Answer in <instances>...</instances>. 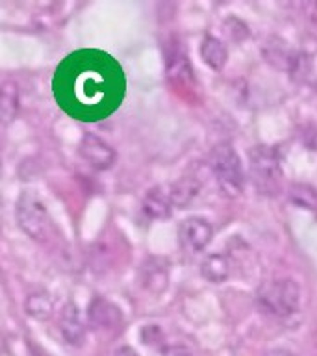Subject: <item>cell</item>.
<instances>
[{
  "instance_id": "5",
  "label": "cell",
  "mask_w": 317,
  "mask_h": 356,
  "mask_svg": "<svg viewBox=\"0 0 317 356\" xmlns=\"http://www.w3.org/2000/svg\"><path fill=\"white\" fill-rule=\"evenodd\" d=\"M17 221L19 227L35 241H44L49 238L50 219L47 208L32 191H24L17 202Z\"/></svg>"
},
{
  "instance_id": "1",
  "label": "cell",
  "mask_w": 317,
  "mask_h": 356,
  "mask_svg": "<svg viewBox=\"0 0 317 356\" xmlns=\"http://www.w3.org/2000/svg\"><path fill=\"white\" fill-rule=\"evenodd\" d=\"M52 91L67 115L82 122H97L122 104L127 78L115 58L102 50L82 49L56 67Z\"/></svg>"
},
{
  "instance_id": "3",
  "label": "cell",
  "mask_w": 317,
  "mask_h": 356,
  "mask_svg": "<svg viewBox=\"0 0 317 356\" xmlns=\"http://www.w3.org/2000/svg\"><path fill=\"white\" fill-rule=\"evenodd\" d=\"M250 175L254 186L261 195H277L280 191L282 180V167H280V154L275 147H254L250 150Z\"/></svg>"
},
{
  "instance_id": "13",
  "label": "cell",
  "mask_w": 317,
  "mask_h": 356,
  "mask_svg": "<svg viewBox=\"0 0 317 356\" xmlns=\"http://www.w3.org/2000/svg\"><path fill=\"white\" fill-rule=\"evenodd\" d=\"M167 72H169V78H177L178 82H186L193 74L191 67H189L188 56L180 43L174 44L172 50L167 52Z\"/></svg>"
},
{
  "instance_id": "2",
  "label": "cell",
  "mask_w": 317,
  "mask_h": 356,
  "mask_svg": "<svg viewBox=\"0 0 317 356\" xmlns=\"http://www.w3.org/2000/svg\"><path fill=\"white\" fill-rule=\"evenodd\" d=\"M211 171L216 175L217 186L221 189V193L228 199H236L243 193L245 186V175L239 156L230 145L222 143L217 145L216 149L211 150L210 158Z\"/></svg>"
},
{
  "instance_id": "10",
  "label": "cell",
  "mask_w": 317,
  "mask_h": 356,
  "mask_svg": "<svg viewBox=\"0 0 317 356\" xmlns=\"http://www.w3.org/2000/svg\"><path fill=\"white\" fill-rule=\"evenodd\" d=\"M141 282L143 288L152 293L165 291L169 282V264L163 258H149L141 267Z\"/></svg>"
},
{
  "instance_id": "21",
  "label": "cell",
  "mask_w": 317,
  "mask_h": 356,
  "mask_svg": "<svg viewBox=\"0 0 317 356\" xmlns=\"http://www.w3.org/2000/svg\"><path fill=\"white\" fill-rule=\"evenodd\" d=\"M302 141H304V145L308 147V149H314L317 150V130L316 127H311V124H308V127L302 130Z\"/></svg>"
},
{
  "instance_id": "8",
  "label": "cell",
  "mask_w": 317,
  "mask_h": 356,
  "mask_svg": "<svg viewBox=\"0 0 317 356\" xmlns=\"http://www.w3.org/2000/svg\"><path fill=\"white\" fill-rule=\"evenodd\" d=\"M88 317L95 330H111L121 325V310L104 297H95L88 310Z\"/></svg>"
},
{
  "instance_id": "18",
  "label": "cell",
  "mask_w": 317,
  "mask_h": 356,
  "mask_svg": "<svg viewBox=\"0 0 317 356\" xmlns=\"http://www.w3.org/2000/svg\"><path fill=\"white\" fill-rule=\"evenodd\" d=\"M289 199L291 202L300 208H306V210H314L317 208V193L316 189L306 186V184H295L289 189Z\"/></svg>"
},
{
  "instance_id": "14",
  "label": "cell",
  "mask_w": 317,
  "mask_h": 356,
  "mask_svg": "<svg viewBox=\"0 0 317 356\" xmlns=\"http://www.w3.org/2000/svg\"><path fill=\"white\" fill-rule=\"evenodd\" d=\"M200 184L195 178H182L171 186L169 189V197H171L172 206L178 208H186L193 202V199L199 195Z\"/></svg>"
},
{
  "instance_id": "16",
  "label": "cell",
  "mask_w": 317,
  "mask_h": 356,
  "mask_svg": "<svg viewBox=\"0 0 317 356\" xmlns=\"http://www.w3.org/2000/svg\"><path fill=\"white\" fill-rule=\"evenodd\" d=\"M17 111H19V88L15 82L6 80L2 83V95H0V113L4 124L15 119Z\"/></svg>"
},
{
  "instance_id": "24",
  "label": "cell",
  "mask_w": 317,
  "mask_h": 356,
  "mask_svg": "<svg viewBox=\"0 0 317 356\" xmlns=\"http://www.w3.org/2000/svg\"><path fill=\"white\" fill-rule=\"evenodd\" d=\"M266 356H295V355L288 349H271V350H267Z\"/></svg>"
},
{
  "instance_id": "25",
  "label": "cell",
  "mask_w": 317,
  "mask_h": 356,
  "mask_svg": "<svg viewBox=\"0 0 317 356\" xmlns=\"http://www.w3.org/2000/svg\"><path fill=\"white\" fill-rule=\"evenodd\" d=\"M115 356H139L132 347H121L115 350Z\"/></svg>"
},
{
  "instance_id": "4",
  "label": "cell",
  "mask_w": 317,
  "mask_h": 356,
  "mask_svg": "<svg viewBox=\"0 0 317 356\" xmlns=\"http://www.w3.org/2000/svg\"><path fill=\"white\" fill-rule=\"evenodd\" d=\"M300 302L299 284L291 278H280L266 284L258 291V305L266 314L277 317L291 316Z\"/></svg>"
},
{
  "instance_id": "15",
  "label": "cell",
  "mask_w": 317,
  "mask_h": 356,
  "mask_svg": "<svg viewBox=\"0 0 317 356\" xmlns=\"http://www.w3.org/2000/svg\"><path fill=\"white\" fill-rule=\"evenodd\" d=\"M200 56L206 61V65H210L216 71H221L222 67L227 65L228 52L225 44L216 38H206L200 44Z\"/></svg>"
},
{
  "instance_id": "19",
  "label": "cell",
  "mask_w": 317,
  "mask_h": 356,
  "mask_svg": "<svg viewBox=\"0 0 317 356\" xmlns=\"http://www.w3.org/2000/svg\"><path fill=\"white\" fill-rule=\"evenodd\" d=\"M288 71L291 72V76L295 80H302V78L308 76V72H310V61H308V56L300 54H291V60H289V65H288Z\"/></svg>"
},
{
  "instance_id": "20",
  "label": "cell",
  "mask_w": 317,
  "mask_h": 356,
  "mask_svg": "<svg viewBox=\"0 0 317 356\" xmlns=\"http://www.w3.org/2000/svg\"><path fill=\"white\" fill-rule=\"evenodd\" d=\"M141 339H143V343L147 345H158L160 341H163V334H161L160 327H156V325H147V327L141 330Z\"/></svg>"
},
{
  "instance_id": "17",
  "label": "cell",
  "mask_w": 317,
  "mask_h": 356,
  "mask_svg": "<svg viewBox=\"0 0 317 356\" xmlns=\"http://www.w3.org/2000/svg\"><path fill=\"white\" fill-rule=\"evenodd\" d=\"M24 308H26L28 316H32L33 319H49L54 312V302L50 299L49 293L44 291H33L26 297V302H24Z\"/></svg>"
},
{
  "instance_id": "23",
  "label": "cell",
  "mask_w": 317,
  "mask_h": 356,
  "mask_svg": "<svg viewBox=\"0 0 317 356\" xmlns=\"http://www.w3.org/2000/svg\"><path fill=\"white\" fill-rule=\"evenodd\" d=\"M230 22L234 24L232 30H228V32L232 33V39H238V41H241L243 38H247V26H245L243 22L241 21H236V19H230Z\"/></svg>"
},
{
  "instance_id": "12",
  "label": "cell",
  "mask_w": 317,
  "mask_h": 356,
  "mask_svg": "<svg viewBox=\"0 0 317 356\" xmlns=\"http://www.w3.org/2000/svg\"><path fill=\"white\" fill-rule=\"evenodd\" d=\"M200 275L211 284L225 282L230 275V261L225 254L213 252L200 264Z\"/></svg>"
},
{
  "instance_id": "11",
  "label": "cell",
  "mask_w": 317,
  "mask_h": 356,
  "mask_svg": "<svg viewBox=\"0 0 317 356\" xmlns=\"http://www.w3.org/2000/svg\"><path fill=\"white\" fill-rule=\"evenodd\" d=\"M171 197L163 188H152L143 200V211L152 219H167L171 216Z\"/></svg>"
},
{
  "instance_id": "6",
  "label": "cell",
  "mask_w": 317,
  "mask_h": 356,
  "mask_svg": "<svg viewBox=\"0 0 317 356\" xmlns=\"http://www.w3.org/2000/svg\"><path fill=\"white\" fill-rule=\"evenodd\" d=\"M213 236V228L202 217H188L178 227V238L180 243L189 252H199L206 249Z\"/></svg>"
},
{
  "instance_id": "7",
  "label": "cell",
  "mask_w": 317,
  "mask_h": 356,
  "mask_svg": "<svg viewBox=\"0 0 317 356\" xmlns=\"http://www.w3.org/2000/svg\"><path fill=\"white\" fill-rule=\"evenodd\" d=\"M80 154L97 171H108L115 163V150L95 134H86L80 141Z\"/></svg>"
},
{
  "instance_id": "22",
  "label": "cell",
  "mask_w": 317,
  "mask_h": 356,
  "mask_svg": "<svg viewBox=\"0 0 317 356\" xmlns=\"http://www.w3.org/2000/svg\"><path fill=\"white\" fill-rule=\"evenodd\" d=\"M163 356H191V350L184 345H167L161 349Z\"/></svg>"
},
{
  "instance_id": "9",
  "label": "cell",
  "mask_w": 317,
  "mask_h": 356,
  "mask_svg": "<svg viewBox=\"0 0 317 356\" xmlns=\"http://www.w3.org/2000/svg\"><path fill=\"white\" fill-rule=\"evenodd\" d=\"M60 332L67 343L72 347H80L86 341V327L78 312L76 305L67 302L60 314Z\"/></svg>"
}]
</instances>
